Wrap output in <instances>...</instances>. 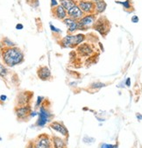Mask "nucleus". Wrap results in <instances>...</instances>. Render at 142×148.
<instances>
[{"instance_id": "1", "label": "nucleus", "mask_w": 142, "mask_h": 148, "mask_svg": "<svg viewBox=\"0 0 142 148\" xmlns=\"http://www.w3.org/2000/svg\"><path fill=\"white\" fill-rule=\"evenodd\" d=\"M2 61L8 67H14L24 61L23 52L15 47H2Z\"/></svg>"}, {"instance_id": "2", "label": "nucleus", "mask_w": 142, "mask_h": 148, "mask_svg": "<svg viewBox=\"0 0 142 148\" xmlns=\"http://www.w3.org/2000/svg\"><path fill=\"white\" fill-rule=\"evenodd\" d=\"M110 23L104 17H100L97 18L94 24V28L102 35L105 36L110 30Z\"/></svg>"}, {"instance_id": "3", "label": "nucleus", "mask_w": 142, "mask_h": 148, "mask_svg": "<svg viewBox=\"0 0 142 148\" xmlns=\"http://www.w3.org/2000/svg\"><path fill=\"white\" fill-rule=\"evenodd\" d=\"M96 18H97L96 13L84 15V17L78 21L79 29H81V30H87L88 28H90L91 26H92L95 24V22L97 20Z\"/></svg>"}, {"instance_id": "4", "label": "nucleus", "mask_w": 142, "mask_h": 148, "mask_svg": "<svg viewBox=\"0 0 142 148\" xmlns=\"http://www.w3.org/2000/svg\"><path fill=\"white\" fill-rule=\"evenodd\" d=\"M83 34H76V35H68L62 40V46L65 47H75L79 45L83 40H84Z\"/></svg>"}, {"instance_id": "5", "label": "nucleus", "mask_w": 142, "mask_h": 148, "mask_svg": "<svg viewBox=\"0 0 142 148\" xmlns=\"http://www.w3.org/2000/svg\"><path fill=\"white\" fill-rule=\"evenodd\" d=\"M34 146L36 148H46V147H51L54 143H53V139L50 138V137L46 134V133H42L40 135H39L37 137V138L34 141Z\"/></svg>"}, {"instance_id": "6", "label": "nucleus", "mask_w": 142, "mask_h": 148, "mask_svg": "<svg viewBox=\"0 0 142 148\" xmlns=\"http://www.w3.org/2000/svg\"><path fill=\"white\" fill-rule=\"evenodd\" d=\"M79 7L85 14H91L95 13L96 10V3L93 1H86V0H81L78 3Z\"/></svg>"}, {"instance_id": "7", "label": "nucleus", "mask_w": 142, "mask_h": 148, "mask_svg": "<svg viewBox=\"0 0 142 148\" xmlns=\"http://www.w3.org/2000/svg\"><path fill=\"white\" fill-rule=\"evenodd\" d=\"M68 16L75 20L79 21L81 18L84 17V12L81 10L78 5H75L74 7H72L70 10L68 11Z\"/></svg>"}, {"instance_id": "8", "label": "nucleus", "mask_w": 142, "mask_h": 148, "mask_svg": "<svg viewBox=\"0 0 142 148\" xmlns=\"http://www.w3.org/2000/svg\"><path fill=\"white\" fill-rule=\"evenodd\" d=\"M52 14L55 18L63 20L67 18L68 12L63 8L62 5H57L56 7L52 8Z\"/></svg>"}, {"instance_id": "9", "label": "nucleus", "mask_w": 142, "mask_h": 148, "mask_svg": "<svg viewBox=\"0 0 142 148\" xmlns=\"http://www.w3.org/2000/svg\"><path fill=\"white\" fill-rule=\"evenodd\" d=\"M49 116H50V113L48 110L45 109V107H41L40 110V117L37 122V125H40V126L44 125L47 122Z\"/></svg>"}, {"instance_id": "10", "label": "nucleus", "mask_w": 142, "mask_h": 148, "mask_svg": "<svg viewBox=\"0 0 142 148\" xmlns=\"http://www.w3.org/2000/svg\"><path fill=\"white\" fill-rule=\"evenodd\" d=\"M62 21L68 26L69 33H73V32H75L79 29V24H78L77 20H75V19L69 17V18H66L65 19H63Z\"/></svg>"}, {"instance_id": "11", "label": "nucleus", "mask_w": 142, "mask_h": 148, "mask_svg": "<svg viewBox=\"0 0 142 148\" xmlns=\"http://www.w3.org/2000/svg\"><path fill=\"white\" fill-rule=\"evenodd\" d=\"M37 75H38V77L42 81H47L51 78V72L48 69V68L45 66L38 69Z\"/></svg>"}, {"instance_id": "12", "label": "nucleus", "mask_w": 142, "mask_h": 148, "mask_svg": "<svg viewBox=\"0 0 142 148\" xmlns=\"http://www.w3.org/2000/svg\"><path fill=\"white\" fill-rule=\"evenodd\" d=\"M50 127H51L53 130H54V131H56V132H60L62 135H63V136H65V137H69L68 130H67L66 127H65L62 124H61L60 122H53V123H51Z\"/></svg>"}, {"instance_id": "13", "label": "nucleus", "mask_w": 142, "mask_h": 148, "mask_svg": "<svg viewBox=\"0 0 142 148\" xmlns=\"http://www.w3.org/2000/svg\"><path fill=\"white\" fill-rule=\"evenodd\" d=\"M30 111H31V110H30L29 106L24 105V106H20L19 108L16 109V115L19 119H24L25 116H28Z\"/></svg>"}, {"instance_id": "14", "label": "nucleus", "mask_w": 142, "mask_h": 148, "mask_svg": "<svg viewBox=\"0 0 142 148\" xmlns=\"http://www.w3.org/2000/svg\"><path fill=\"white\" fill-rule=\"evenodd\" d=\"M106 3L104 1V0H99V1L96 2V10H95V13L96 14H99L102 13L105 11L106 9Z\"/></svg>"}, {"instance_id": "15", "label": "nucleus", "mask_w": 142, "mask_h": 148, "mask_svg": "<svg viewBox=\"0 0 142 148\" xmlns=\"http://www.w3.org/2000/svg\"><path fill=\"white\" fill-rule=\"evenodd\" d=\"M78 52L80 53L81 55L82 56H87L89 55L91 53H92V49L90 46L88 45H82V46H79L78 47Z\"/></svg>"}, {"instance_id": "16", "label": "nucleus", "mask_w": 142, "mask_h": 148, "mask_svg": "<svg viewBox=\"0 0 142 148\" xmlns=\"http://www.w3.org/2000/svg\"><path fill=\"white\" fill-rule=\"evenodd\" d=\"M60 2H61V5H62L67 12L76 5L75 0H60Z\"/></svg>"}, {"instance_id": "17", "label": "nucleus", "mask_w": 142, "mask_h": 148, "mask_svg": "<svg viewBox=\"0 0 142 148\" xmlns=\"http://www.w3.org/2000/svg\"><path fill=\"white\" fill-rule=\"evenodd\" d=\"M53 143H54V145L55 147H58V148H60V147H65L66 146V143L61 138H59L57 136L53 137Z\"/></svg>"}, {"instance_id": "18", "label": "nucleus", "mask_w": 142, "mask_h": 148, "mask_svg": "<svg viewBox=\"0 0 142 148\" xmlns=\"http://www.w3.org/2000/svg\"><path fill=\"white\" fill-rule=\"evenodd\" d=\"M119 3H120L124 6V8L126 10H129L131 8V4H130L131 0H126V1H125V2H119Z\"/></svg>"}, {"instance_id": "19", "label": "nucleus", "mask_w": 142, "mask_h": 148, "mask_svg": "<svg viewBox=\"0 0 142 148\" xmlns=\"http://www.w3.org/2000/svg\"><path fill=\"white\" fill-rule=\"evenodd\" d=\"M4 42H5V47H14V44L12 42H11L8 39H5L4 40Z\"/></svg>"}, {"instance_id": "20", "label": "nucleus", "mask_w": 142, "mask_h": 148, "mask_svg": "<svg viewBox=\"0 0 142 148\" xmlns=\"http://www.w3.org/2000/svg\"><path fill=\"white\" fill-rule=\"evenodd\" d=\"M57 5H59L56 2V0H51V8H54V7H56Z\"/></svg>"}, {"instance_id": "21", "label": "nucleus", "mask_w": 142, "mask_h": 148, "mask_svg": "<svg viewBox=\"0 0 142 148\" xmlns=\"http://www.w3.org/2000/svg\"><path fill=\"white\" fill-rule=\"evenodd\" d=\"M132 21L133 23H137V22L139 21V18H138L137 16H133V17L132 18Z\"/></svg>"}, {"instance_id": "22", "label": "nucleus", "mask_w": 142, "mask_h": 148, "mask_svg": "<svg viewBox=\"0 0 142 148\" xmlns=\"http://www.w3.org/2000/svg\"><path fill=\"white\" fill-rule=\"evenodd\" d=\"M93 86H94V87H97V88H101V87H103V86H104V85L102 84V83H95V84H93Z\"/></svg>"}, {"instance_id": "23", "label": "nucleus", "mask_w": 142, "mask_h": 148, "mask_svg": "<svg viewBox=\"0 0 142 148\" xmlns=\"http://www.w3.org/2000/svg\"><path fill=\"white\" fill-rule=\"evenodd\" d=\"M16 28H17V29H22V28H23V26L21 25V24H18V25H17V26H16Z\"/></svg>"}, {"instance_id": "24", "label": "nucleus", "mask_w": 142, "mask_h": 148, "mask_svg": "<svg viewBox=\"0 0 142 148\" xmlns=\"http://www.w3.org/2000/svg\"><path fill=\"white\" fill-rule=\"evenodd\" d=\"M126 84H127V86H130V79H129V78L127 79V82H126Z\"/></svg>"}, {"instance_id": "25", "label": "nucleus", "mask_w": 142, "mask_h": 148, "mask_svg": "<svg viewBox=\"0 0 142 148\" xmlns=\"http://www.w3.org/2000/svg\"><path fill=\"white\" fill-rule=\"evenodd\" d=\"M137 116L139 118V119H142V116H141V115H140V114H137Z\"/></svg>"}, {"instance_id": "26", "label": "nucleus", "mask_w": 142, "mask_h": 148, "mask_svg": "<svg viewBox=\"0 0 142 148\" xmlns=\"http://www.w3.org/2000/svg\"><path fill=\"white\" fill-rule=\"evenodd\" d=\"M1 99H2V100H4V99L5 100V99H6V97H4V96H2V97H1Z\"/></svg>"}, {"instance_id": "27", "label": "nucleus", "mask_w": 142, "mask_h": 148, "mask_svg": "<svg viewBox=\"0 0 142 148\" xmlns=\"http://www.w3.org/2000/svg\"><path fill=\"white\" fill-rule=\"evenodd\" d=\"M41 99H42V98H41V97H39V98H38V100H39V101H40V100H41ZM37 105H39V102H38V103H37Z\"/></svg>"}, {"instance_id": "28", "label": "nucleus", "mask_w": 142, "mask_h": 148, "mask_svg": "<svg viewBox=\"0 0 142 148\" xmlns=\"http://www.w3.org/2000/svg\"><path fill=\"white\" fill-rule=\"evenodd\" d=\"M91 1H93V2H95V3H96V2L99 1V0H91Z\"/></svg>"}]
</instances>
